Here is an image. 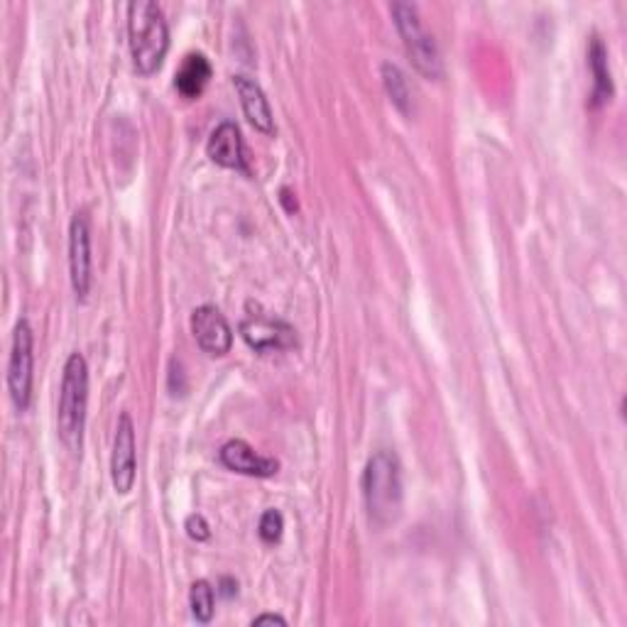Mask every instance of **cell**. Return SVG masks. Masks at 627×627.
<instances>
[{
  "instance_id": "1",
  "label": "cell",
  "mask_w": 627,
  "mask_h": 627,
  "mask_svg": "<svg viewBox=\"0 0 627 627\" xmlns=\"http://www.w3.org/2000/svg\"><path fill=\"white\" fill-rule=\"evenodd\" d=\"M128 37L132 65L142 77L155 74L170 49V27L162 8L150 0L128 5Z\"/></svg>"
},
{
  "instance_id": "2",
  "label": "cell",
  "mask_w": 627,
  "mask_h": 627,
  "mask_svg": "<svg viewBox=\"0 0 627 627\" xmlns=\"http://www.w3.org/2000/svg\"><path fill=\"white\" fill-rule=\"evenodd\" d=\"M86 405H89V365L81 353H71L65 365L59 393V413L57 427L59 439L71 454H79L84 444V425H86Z\"/></svg>"
},
{
  "instance_id": "3",
  "label": "cell",
  "mask_w": 627,
  "mask_h": 627,
  "mask_svg": "<svg viewBox=\"0 0 627 627\" xmlns=\"http://www.w3.org/2000/svg\"><path fill=\"white\" fill-rule=\"evenodd\" d=\"M363 498L368 515L378 527L395 522L403 512V473L399 461L390 451L370 456L363 473Z\"/></svg>"
},
{
  "instance_id": "4",
  "label": "cell",
  "mask_w": 627,
  "mask_h": 627,
  "mask_svg": "<svg viewBox=\"0 0 627 627\" xmlns=\"http://www.w3.org/2000/svg\"><path fill=\"white\" fill-rule=\"evenodd\" d=\"M393 18L397 25V33L403 37L405 49L413 65L417 67L419 74H425L427 79H441L444 74V65H441L439 47L434 43L425 25H421L419 10L413 3H395L393 5Z\"/></svg>"
},
{
  "instance_id": "5",
  "label": "cell",
  "mask_w": 627,
  "mask_h": 627,
  "mask_svg": "<svg viewBox=\"0 0 627 627\" xmlns=\"http://www.w3.org/2000/svg\"><path fill=\"white\" fill-rule=\"evenodd\" d=\"M33 346H35L33 328H30L27 318H20L13 334V348H10V363H8V390L20 413H25L30 407V397H33V368H35Z\"/></svg>"
},
{
  "instance_id": "6",
  "label": "cell",
  "mask_w": 627,
  "mask_h": 627,
  "mask_svg": "<svg viewBox=\"0 0 627 627\" xmlns=\"http://www.w3.org/2000/svg\"><path fill=\"white\" fill-rule=\"evenodd\" d=\"M241 336L245 338V344L255 348L258 353H275V351H287V348L297 346V332L294 328L282 322V318L272 316L270 312H263L258 304H248V316L241 322Z\"/></svg>"
},
{
  "instance_id": "7",
  "label": "cell",
  "mask_w": 627,
  "mask_h": 627,
  "mask_svg": "<svg viewBox=\"0 0 627 627\" xmlns=\"http://www.w3.org/2000/svg\"><path fill=\"white\" fill-rule=\"evenodd\" d=\"M111 476L113 486L126 496L132 490L138 478V456H136V425L130 415L123 413L116 427V439H113V456H111Z\"/></svg>"
},
{
  "instance_id": "8",
  "label": "cell",
  "mask_w": 627,
  "mask_h": 627,
  "mask_svg": "<svg viewBox=\"0 0 627 627\" xmlns=\"http://www.w3.org/2000/svg\"><path fill=\"white\" fill-rule=\"evenodd\" d=\"M91 233L84 213H77L69 225V270L77 300L84 302L91 292Z\"/></svg>"
},
{
  "instance_id": "9",
  "label": "cell",
  "mask_w": 627,
  "mask_h": 627,
  "mask_svg": "<svg viewBox=\"0 0 627 627\" xmlns=\"http://www.w3.org/2000/svg\"><path fill=\"white\" fill-rule=\"evenodd\" d=\"M191 334L204 353L225 356L233 346V328L225 316L211 304H204L191 314Z\"/></svg>"
},
{
  "instance_id": "10",
  "label": "cell",
  "mask_w": 627,
  "mask_h": 627,
  "mask_svg": "<svg viewBox=\"0 0 627 627\" xmlns=\"http://www.w3.org/2000/svg\"><path fill=\"white\" fill-rule=\"evenodd\" d=\"M219 458L229 471L243 473V476H255V478H270L275 476L277 468H280V464H277L275 458L260 456L258 451H255L248 441H243V439L225 441L219 451Z\"/></svg>"
},
{
  "instance_id": "11",
  "label": "cell",
  "mask_w": 627,
  "mask_h": 627,
  "mask_svg": "<svg viewBox=\"0 0 627 627\" xmlns=\"http://www.w3.org/2000/svg\"><path fill=\"white\" fill-rule=\"evenodd\" d=\"M209 158L221 164V167H229L235 172H243V174H251L248 167V155H245V146H243V138H241V130L235 123H221L219 128L211 132L209 138V146H207Z\"/></svg>"
},
{
  "instance_id": "12",
  "label": "cell",
  "mask_w": 627,
  "mask_h": 627,
  "mask_svg": "<svg viewBox=\"0 0 627 627\" xmlns=\"http://www.w3.org/2000/svg\"><path fill=\"white\" fill-rule=\"evenodd\" d=\"M233 86H235V94L241 98V106L245 118H248L251 126L255 130L265 132V136H275V118H272V108L267 104L265 98V91L260 89V84L251 77H233Z\"/></svg>"
},
{
  "instance_id": "13",
  "label": "cell",
  "mask_w": 627,
  "mask_h": 627,
  "mask_svg": "<svg viewBox=\"0 0 627 627\" xmlns=\"http://www.w3.org/2000/svg\"><path fill=\"white\" fill-rule=\"evenodd\" d=\"M209 79H211L209 59L204 55H189L182 61L177 79H174V86H177L184 98H199L204 94V89H207Z\"/></svg>"
},
{
  "instance_id": "14",
  "label": "cell",
  "mask_w": 627,
  "mask_h": 627,
  "mask_svg": "<svg viewBox=\"0 0 627 627\" xmlns=\"http://www.w3.org/2000/svg\"><path fill=\"white\" fill-rule=\"evenodd\" d=\"M589 67L593 71V79H595L591 106L599 108V106L605 104V101H611V96H613V79H611V69H608V53H605L601 37L591 39Z\"/></svg>"
},
{
  "instance_id": "15",
  "label": "cell",
  "mask_w": 627,
  "mask_h": 627,
  "mask_svg": "<svg viewBox=\"0 0 627 627\" xmlns=\"http://www.w3.org/2000/svg\"><path fill=\"white\" fill-rule=\"evenodd\" d=\"M383 84L393 104L403 113H409V108H413V89H409L403 69L395 65H383Z\"/></svg>"
},
{
  "instance_id": "16",
  "label": "cell",
  "mask_w": 627,
  "mask_h": 627,
  "mask_svg": "<svg viewBox=\"0 0 627 627\" xmlns=\"http://www.w3.org/2000/svg\"><path fill=\"white\" fill-rule=\"evenodd\" d=\"M189 605H191V615L199 623H211L213 618V589L209 581H197L191 585L189 593Z\"/></svg>"
},
{
  "instance_id": "17",
  "label": "cell",
  "mask_w": 627,
  "mask_h": 627,
  "mask_svg": "<svg viewBox=\"0 0 627 627\" xmlns=\"http://www.w3.org/2000/svg\"><path fill=\"white\" fill-rule=\"evenodd\" d=\"M282 530H285V520L277 510H267L265 515L260 518V537L267 544H275L277 539H280Z\"/></svg>"
},
{
  "instance_id": "18",
  "label": "cell",
  "mask_w": 627,
  "mask_h": 627,
  "mask_svg": "<svg viewBox=\"0 0 627 627\" xmlns=\"http://www.w3.org/2000/svg\"><path fill=\"white\" fill-rule=\"evenodd\" d=\"M187 534L197 542H207L211 537V530H209L207 520H204L201 515H189L187 518Z\"/></svg>"
},
{
  "instance_id": "19",
  "label": "cell",
  "mask_w": 627,
  "mask_h": 627,
  "mask_svg": "<svg viewBox=\"0 0 627 627\" xmlns=\"http://www.w3.org/2000/svg\"><path fill=\"white\" fill-rule=\"evenodd\" d=\"M253 625H287L285 618H280V615H260V618H255Z\"/></svg>"
},
{
  "instance_id": "20",
  "label": "cell",
  "mask_w": 627,
  "mask_h": 627,
  "mask_svg": "<svg viewBox=\"0 0 627 627\" xmlns=\"http://www.w3.org/2000/svg\"><path fill=\"white\" fill-rule=\"evenodd\" d=\"M221 583H223L221 593H223V595H229V599H231V595L239 593V583H235V581H231V579H223Z\"/></svg>"
}]
</instances>
